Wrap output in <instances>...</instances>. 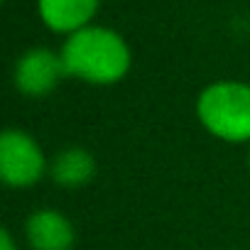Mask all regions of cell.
<instances>
[{"mask_svg": "<svg viewBox=\"0 0 250 250\" xmlns=\"http://www.w3.org/2000/svg\"><path fill=\"white\" fill-rule=\"evenodd\" d=\"M62 76H66L62 54H54L52 49H44V47L25 52L20 62L15 64V86L25 96H32V98H40L54 91Z\"/></svg>", "mask_w": 250, "mask_h": 250, "instance_id": "277c9868", "label": "cell"}, {"mask_svg": "<svg viewBox=\"0 0 250 250\" xmlns=\"http://www.w3.org/2000/svg\"><path fill=\"white\" fill-rule=\"evenodd\" d=\"M27 240L32 250H71L76 233L62 211L42 208L27 218Z\"/></svg>", "mask_w": 250, "mask_h": 250, "instance_id": "5b68a950", "label": "cell"}, {"mask_svg": "<svg viewBox=\"0 0 250 250\" xmlns=\"http://www.w3.org/2000/svg\"><path fill=\"white\" fill-rule=\"evenodd\" d=\"M62 62L66 76H79L91 83H115L130 69V52L118 32L83 27L66 40Z\"/></svg>", "mask_w": 250, "mask_h": 250, "instance_id": "6da1fadb", "label": "cell"}, {"mask_svg": "<svg viewBox=\"0 0 250 250\" xmlns=\"http://www.w3.org/2000/svg\"><path fill=\"white\" fill-rule=\"evenodd\" d=\"M0 250H15V243L10 238V230H0Z\"/></svg>", "mask_w": 250, "mask_h": 250, "instance_id": "ba28073f", "label": "cell"}, {"mask_svg": "<svg viewBox=\"0 0 250 250\" xmlns=\"http://www.w3.org/2000/svg\"><path fill=\"white\" fill-rule=\"evenodd\" d=\"M44 174L40 145L22 130H5L0 138V177L10 187H30Z\"/></svg>", "mask_w": 250, "mask_h": 250, "instance_id": "3957f363", "label": "cell"}, {"mask_svg": "<svg viewBox=\"0 0 250 250\" xmlns=\"http://www.w3.org/2000/svg\"><path fill=\"white\" fill-rule=\"evenodd\" d=\"M98 0H40V15L54 32H79L93 18Z\"/></svg>", "mask_w": 250, "mask_h": 250, "instance_id": "8992f818", "label": "cell"}, {"mask_svg": "<svg viewBox=\"0 0 250 250\" xmlns=\"http://www.w3.org/2000/svg\"><path fill=\"white\" fill-rule=\"evenodd\" d=\"M93 172H96V162H93L91 152H86L83 147H66L49 165L52 179L66 189L83 187L86 182L93 179Z\"/></svg>", "mask_w": 250, "mask_h": 250, "instance_id": "52a82bcc", "label": "cell"}, {"mask_svg": "<svg viewBox=\"0 0 250 250\" xmlns=\"http://www.w3.org/2000/svg\"><path fill=\"white\" fill-rule=\"evenodd\" d=\"M204 128L221 140H250V86L238 81L211 83L196 103Z\"/></svg>", "mask_w": 250, "mask_h": 250, "instance_id": "7a4b0ae2", "label": "cell"}]
</instances>
